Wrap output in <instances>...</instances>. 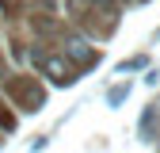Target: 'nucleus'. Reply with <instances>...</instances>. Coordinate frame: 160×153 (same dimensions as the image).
Segmentation results:
<instances>
[{
    "instance_id": "obj_1",
    "label": "nucleus",
    "mask_w": 160,
    "mask_h": 153,
    "mask_svg": "<svg viewBox=\"0 0 160 153\" xmlns=\"http://www.w3.org/2000/svg\"><path fill=\"white\" fill-rule=\"evenodd\" d=\"M38 65H42V73L53 76L57 84H69V81H72V69L61 61V57H53V54H38Z\"/></svg>"
},
{
    "instance_id": "obj_5",
    "label": "nucleus",
    "mask_w": 160,
    "mask_h": 153,
    "mask_svg": "<svg viewBox=\"0 0 160 153\" xmlns=\"http://www.w3.org/2000/svg\"><path fill=\"white\" fill-rule=\"evenodd\" d=\"M0 126H4V130H12V126H15V119H12V115H8L4 107H0Z\"/></svg>"
},
{
    "instance_id": "obj_2",
    "label": "nucleus",
    "mask_w": 160,
    "mask_h": 153,
    "mask_svg": "<svg viewBox=\"0 0 160 153\" xmlns=\"http://www.w3.org/2000/svg\"><path fill=\"white\" fill-rule=\"evenodd\" d=\"M12 92H15V100H19V103H27V111H38V107H42V88H34L31 81L12 84Z\"/></svg>"
},
{
    "instance_id": "obj_4",
    "label": "nucleus",
    "mask_w": 160,
    "mask_h": 153,
    "mask_svg": "<svg viewBox=\"0 0 160 153\" xmlns=\"http://www.w3.org/2000/svg\"><path fill=\"white\" fill-rule=\"evenodd\" d=\"M156 130V119H152V111H149V119H141V134H152Z\"/></svg>"
},
{
    "instance_id": "obj_6",
    "label": "nucleus",
    "mask_w": 160,
    "mask_h": 153,
    "mask_svg": "<svg viewBox=\"0 0 160 153\" xmlns=\"http://www.w3.org/2000/svg\"><path fill=\"white\" fill-rule=\"evenodd\" d=\"M15 4H19V0H0V12H4V15H12V12H15Z\"/></svg>"
},
{
    "instance_id": "obj_3",
    "label": "nucleus",
    "mask_w": 160,
    "mask_h": 153,
    "mask_svg": "<svg viewBox=\"0 0 160 153\" xmlns=\"http://www.w3.org/2000/svg\"><path fill=\"white\" fill-rule=\"evenodd\" d=\"M65 46H69V57H76V61H88V65L95 61V54L88 50V42H84L80 34H69V38H65Z\"/></svg>"
},
{
    "instance_id": "obj_7",
    "label": "nucleus",
    "mask_w": 160,
    "mask_h": 153,
    "mask_svg": "<svg viewBox=\"0 0 160 153\" xmlns=\"http://www.w3.org/2000/svg\"><path fill=\"white\" fill-rule=\"evenodd\" d=\"M92 4H99V8H107V4H111V0H92Z\"/></svg>"
}]
</instances>
